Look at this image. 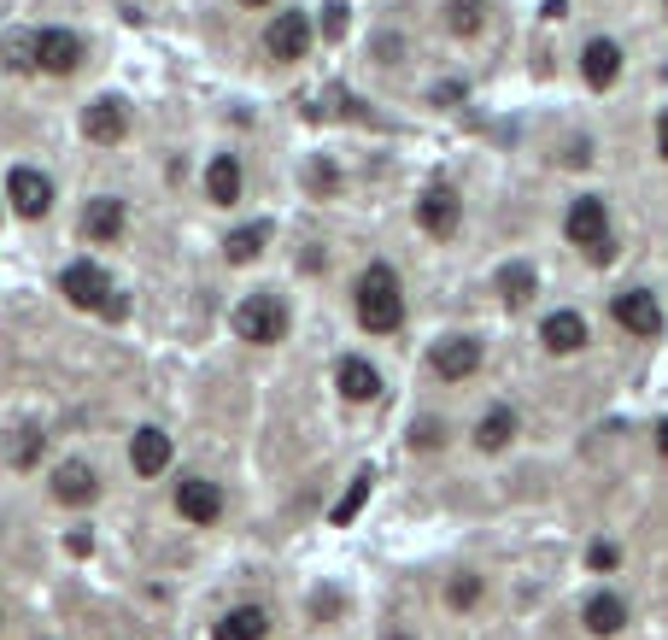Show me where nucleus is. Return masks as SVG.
<instances>
[{"mask_svg": "<svg viewBox=\"0 0 668 640\" xmlns=\"http://www.w3.org/2000/svg\"><path fill=\"white\" fill-rule=\"evenodd\" d=\"M36 71H53V77H71L82 66V36L77 30H36Z\"/></svg>", "mask_w": 668, "mask_h": 640, "instance_id": "nucleus-8", "label": "nucleus"}, {"mask_svg": "<svg viewBox=\"0 0 668 640\" xmlns=\"http://www.w3.org/2000/svg\"><path fill=\"white\" fill-rule=\"evenodd\" d=\"M334 388H341L352 406H364V400L382 394V370H375L370 359H341L334 364Z\"/></svg>", "mask_w": 668, "mask_h": 640, "instance_id": "nucleus-15", "label": "nucleus"}, {"mask_svg": "<svg viewBox=\"0 0 668 640\" xmlns=\"http://www.w3.org/2000/svg\"><path fill=\"white\" fill-rule=\"evenodd\" d=\"M446 441V423H434V418H416V429H411V447L416 452H434Z\"/></svg>", "mask_w": 668, "mask_h": 640, "instance_id": "nucleus-31", "label": "nucleus"}, {"mask_svg": "<svg viewBox=\"0 0 668 640\" xmlns=\"http://www.w3.org/2000/svg\"><path fill=\"white\" fill-rule=\"evenodd\" d=\"M264 241H270V223H241V230L223 241V259L229 264H253L264 253Z\"/></svg>", "mask_w": 668, "mask_h": 640, "instance_id": "nucleus-23", "label": "nucleus"}, {"mask_svg": "<svg viewBox=\"0 0 668 640\" xmlns=\"http://www.w3.org/2000/svg\"><path fill=\"white\" fill-rule=\"evenodd\" d=\"M539 341H546L551 353H580V347H587V318L580 312H551L546 329H539Z\"/></svg>", "mask_w": 668, "mask_h": 640, "instance_id": "nucleus-19", "label": "nucleus"}, {"mask_svg": "<svg viewBox=\"0 0 668 640\" xmlns=\"http://www.w3.org/2000/svg\"><path fill=\"white\" fill-rule=\"evenodd\" d=\"M346 24H352V12L341 7V0H328L323 7V41H346Z\"/></svg>", "mask_w": 668, "mask_h": 640, "instance_id": "nucleus-32", "label": "nucleus"}, {"mask_svg": "<svg viewBox=\"0 0 668 640\" xmlns=\"http://www.w3.org/2000/svg\"><path fill=\"white\" fill-rule=\"evenodd\" d=\"M563 236H569L575 247H587L593 264H610L616 259V241H610V212H604L598 194H580L569 206V218H563Z\"/></svg>", "mask_w": 668, "mask_h": 640, "instance_id": "nucleus-3", "label": "nucleus"}, {"mask_svg": "<svg viewBox=\"0 0 668 640\" xmlns=\"http://www.w3.org/2000/svg\"><path fill=\"white\" fill-rule=\"evenodd\" d=\"M100 493V477H94V464H82V459H65L53 470V500L59 506H89Z\"/></svg>", "mask_w": 668, "mask_h": 640, "instance_id": "nucleus-14", "label": "nucleus"}, {"mask_svg": "<svg viewBox=\"0 0 668 640\" xmlns=\"http://www.w3.org/2000/svg\"><path fill=\"white\" fill-rule=\"evenodd\" d=\"M446 600H452V611H475L482 606V576H452Z\"/></svg>", "mask_w": 668, "mask_h": 640, "instance_id": "nucleus-28", "label": "nucleus"}, {"mask_svg": "<svg viewBox=\"0 0 668 640\" xmlns=\"http://www.w3.org/2000/svg\"><path fill=\"white\" fill-rule=\"evenodd\" d=\"M235 336L241 341H253V347H270V341H282L287 336V306L276 300V294H246L241 306H235Z\"/></svg>", "mask_w": 668, "mask_h": 640, "instance_id": "nucleus-4", "label": "nucleus"}, {"mask_svg": "<svg viewBox=\"0 0 668 640\" xmlns=\"http://www.w3.org/2000/svg\"><path fill=\"white\" fill-rule=\"evenodd\" d=\"M264 634H270V617L259 606H235L217 623V640H264Z\"/></svg>", "mask_w": 668, "mask_h": 640, "instance_id": "nucleus-22", "label": "nucleus"}, {"mask_svg": "<svg viewBox=\"0 0 668 640\" xmlns=\"http://www.w3.org/2000/svg\"><path fill=\"white\" fill-rule=\"evenodd\" d=\"M7 200H12L18 218H48L53 212V182L41 171H30V164H18V171L7 177Z\"/></svg>", "mask_w": 668, "mask_h": 640, "instance_id": "nucleus-9", "label": "nucleus"}, {"mask_svg": "<svg viewBox=\"0 0 668 640\" xmlns=\"http://www.w3.org/2000/svg\"><path fill=\"white\" fill-rule=\"evenodd\" d=\"M428 364H434V377H441V382H464V377L482 370V341H475V336H452V341H441L428 353Z\"/></svg>", "mask_w": 668, "mask_h": 640, "instance_id": "nucleus-12", "label": "nucleus"}, {"mask_svg": "<svg viewBox=\"0 0 668 640\" xmlns=\"http://www.w3.org/2000/svg\"><path fill=\"white\" fill-rule=\"evenodd\" d=\"M305 189H311V194H334V189H341V171H334L328 159H311V164H305Z\"/></svg>", "mask_w": 668, "mask_h": 640, "instance_id": "nucleus-29", "label": "nucleus"}, {"mask_svg": "<svg viewBox=\"0 0 668 640\" xmlns=\"http://www.w3.org/2000/svg\"><path fill=\"white\" fill-rule=\"evenodd\" d=\"M305 48H311V18L305 12H276V18H270V30H264V53L270 59L294 66V59H305Z\"/></svg>", "mask_w": 668, "mask_h": 640, "instance_id": "nucleus-7", "label": "nucleus"}, {"mask_svg": "<svg viewBox=\"0 0 668 640\" xmlns=\"http://www.w3.org/2000/svg\"><path fill=\"white\" fill-rule=\"evenodd\" d=\"M358 323L370 336H393V329L405 323V294H399V277H393V264H370L358 277Z\"/></svg>", "mask_w": 668, "mask_h": 640, "instance_id": "nucleus-1", "label": "nucleus"}, {"mask_svg": "<svg viewBox=\"0 0 668 640\" xmlns=\"http://www.w3.org/2000/svg\"><path fill=\"white\" fill-rule=\"evenodd\" d=\"M657 148H662V159H668V112H662V123H657Z\"/></svg>", "mask_w": 668, "mask_h": 640, "instance_id": "nucleus-34", "label": "nucleus"}, {"mask_svg": "<svg viewBox=\"0 0 668 640\" xmlns=\"http://www.w3.org/2000/svg\"><path fill=\"white\" fill-rule=\"evenodd\" d=\"M493 288L505 294V306H528V300H534V288H539V277H534V264H522V259H516V264H505V271H498Z\"/></svg>", "mask_w": 668, "mask_h": 640, "instance_id": "nucleus-25", "label": "nucleus"}, {"mask_svg": "<svg viewBox=\"0 0 668 640\" xmlns=\"http://www.w3.org/2000/svg\"><path fill=\"white\" fill-rule=\"evenodd\" d=\"M130 464H135V477H164V470H171V436H164V429H135Z\"/></svg>", "mask_w": 668, "mask_h": 640, "instance_id": "nucleus-16", "label": "nucleus"}, {"mask_svg": "<svg viewBox=\"0 0 668 640\" xmlns=\"http://www.w3.org/2000/svg\"><path fill=\"white\" fill-rule=\"evenodd\" d=\"M41 441H48L41 429H18V436H12V447H7V459H12L18 470H30V464L41 459Z\"/></svg>", "mask_w": 668, "mask_h": 640, "instance_id": "nucleus-26", "label": "nucleus"}, {"mask_svg": "<svg viewBox=\"0 0 668 640\" xmlns=\"http://www.w3.org/2000/svg\"><path fill=\"white\" fill-rule=\"evenodd\" d=\"M580 623H587L598 640H610V634L628 629V600H621V593H593V600H587V617H580Z\"/></svg>", "mask_w": 668, "mask_h": 640, "instance_id": "nucleus-18", "label": "nucleus"}, {"mask_svg": "<svg viewBox=\"0 0 668 640\" xmlns=\"http://www.w3.org/2000/svg\"><path fill=\"white\" fill-rule=\"evenodd\" d=\"M416 223H423V236H434V241L457 236V223H464V200H457L452 182H428L423 200H416Z\"/></svg>", "mask_w": 668, "mask_h": 640, "instance_id": "nucleus-5", "label": "nucleus"}, {"mask_svg": "<svg viewBox=\"0 0 668 640\" xmlns=\"http://www.w3.org/2000/svg\"><path fill=\"white\" fill-rule=\"evenodd\" d=\"M616 564H621V552H616L610 541H598V547H593V570H616Z\"/></svg>", "mask_w": 668, "mask_h": 640, "instance_id": "nucleus-33", "label": "nucleus"}, {"mask_svg": "<svg viewBox=\"0 0 668 640\" xmlns=\"http://www.w3.org/2000/svg\"><path fill=\"white\" fill-rule=\"evenodd\" d=\"M446 24H452V36H475V30H482V0H452Z\"/></svg>", "mask_w": 668, "mask_h": 640, "instance_id": "nucleus-27", "label": "nucleus"}, {"mask_svg": "<svg viewBox=\"0 0 668 640\" xmlns=\"http://www.w3.org/2000/svg\"><path fill=\"white\" fill-rule=\"evenodd\" d=\"M393 640H411V634H393Z\"/></svg>", "mask_w": 668, "mask_h": 640, "instance_id": "nucleus-37", "label": "nucleus"}, {"mask_svg": "<svg viewBox=\"0 0 668 640\" xmlns=\"http://www.w3.org/2000/svg\"><path fill=\"white\" fill-rule=\"evenodd\" d=\"M82 136L100 141V148H112V141L130 136V107H123L118 94H100L89 100V112H82Z\"/></svg>", "mask_w": 668, "mask_h": 640, "instance_id": "nucleus-11", "label": "nucleus"}, {"mask_svg": "<svg viewBox=\"0 0 668 640\" xmlns=\"http://www.w3.org/2000/svg\"><path fill=\"white\" fill-rule=\"evenodd\" d=\"M370 493H375V470H358V477H352V488L341 493V500H334L328 523H334V529H346V523H352V518H358V511L370 506Z\"/></svg>", "mask_w": 668, "mask_h": 640, "instance_id": "nucleus-21", "label": "nucleus"}, {"mask_svg": "<svg viewBox=\"0 0 668 640\" xmlns=\"http://www.w3.org/2000/svg\"><path fill=\"white\" fill-rule=\"evenodd\" d=\"M205 194H212V206L241 200V159L235 153H217L212 164H205Z\"/></svg>", "mask_w": 668, "mask_h": 640, "instance_id": "nucleus-20", "label": "nucleus"}, {"mask_svg": "<svg viewBox=\"0 0 668 640\" xmlns=\"http://www.w3.org/2000/svg\"><path fill=\"white\" fill-rule=\"evenodd\" d=\"M610 318L628 329V336H639V341L662 336V306H657V294H645V288H621V294L610 300Z\"/></svg>", "mask_w": 668, "mask_h": 640, "instance_id": "nucleus-6", "label": "nucleus"}, {"mask_svg": "<svg viewBox=\"0 0 668 640\" xmlns=\"http://www.w3.org/2000/svg\"><path fill=\"white\" fill-rule=\"evenodd\" d=\"M0 53H7V66H12V71H36V41H30L24 30L7 36V48H0Z\"/></svg>", "mask_w": 668, "mask_h": 640, "instance_id": "nucleus-30", "label": "nucleus"}, {"mask_svg": "<svg viewBox=\"0 0 668 640\" xmlns=\"http://www.w3.org/2000/svg\"><path fill=\"white\" fill-rule=\"evenodd\" d=\"M241 7H270V0H241Z\"/></svg>", "mask_w": 668, "mask_h": 640, "instance_id": "nucleus-36", "label": "nucleus"}, {"mask_svg": "<svg viewBox=\"0 0 668 640\" xmlns=\"http://www.w3.org/2000/svg\"><path fill=\"white\" fill-rule=\"evenodd\" d=\"M510 436H516V411H505V406H493L482 423H475V447L482 452H498V447H510Z\"/></svg>", "mask_w": 668, "mask_h": 640, "instance_id": "nucleus-24", "label": "nucleus"}, {"mask_svg": "<svg viewBox=\"0 0 668 640\" xmlns=\"http://www.w3.org/2000/svg\"><path fill=\"white\" fill-rule=\"evenodd\" d=\"M657 447H662V459H668V418L657 423Z\"/></svg>", "mask_w": 668, "mask_h": 640, "instance_id": "nucleus-35", "label": "nucleus"}, {"mask_svg": "<svg viewBox=\"0 0 668 640\" xmlns=\"http://www.w3.org/2000/svg\"><path fill=\"white\" fill-rule=\"evenodd\" d=\"M176 511H182L188 523L212 529V523L223 518V488L205 482V477H182V482H176Z\"/></svg>", "mask_w": 668, "mask_h": 640, "instance_id": "nucleus-10", "label": "nucleus"}, {"mask_svg": "<svg viewBox=\"0 0 668 640\" xmlns=\"http://www.w3.org/2000/svg\"><path fill=\"white\" fill-rule=\"evenodd\" d=\"M123 223H130V212H123V200H118V194H94L89 206H82V236L100 241V247L118 241V236H123Z\"/></svg>", "mask_w": 668, "mask_h": 640, "instance_id": "nucleus-13", "label": "nucleus"}, {"mask_svg": "<svg viewBox=\"0 0 668 640\" xmlns=\"http://www.w3.org/2000/svg\"><path fill=\"white\" fill-rule=\"evenodd\" d=\"M580 77H587V89H610V82L621 77V48L610 36L587 41V53H580Z\"/></svg>", "mask_w": 668, "mask_h": 640, "instance_id": "nucleus-17", "label": "nucleus"}, {"mask_svg": "<svg viewBox=\"0 0 668 640\" xmlns=\"http://www.w3.org/2000/svg\"><path fill=\"white\" fill-rule=\"evenodd\" d=\"M59 294H65L77 312H100V318H123V312H130V300L118 294V282L100 271L94 259L65 264V271H59Z\"/></svg>", "mask_w": 668, "mask_h": 640, "instance_id": "nucleus-2", "label": "nucleus"}]
</instances>
